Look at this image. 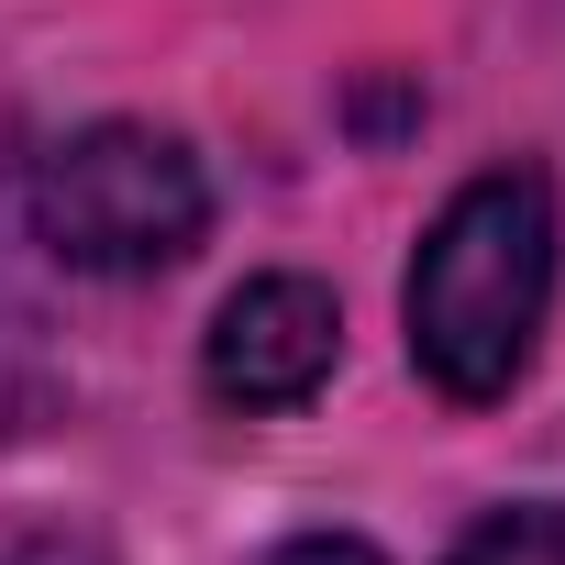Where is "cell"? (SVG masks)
I'll return each instance as SVG.
<instances>
[{"label":"cell","mask_w":565,"mask_h":565,"mask_svg":"<svg viewBox=\"0 0 565 565\" xmlns=\"http://www.w3.org/2000/svg\"><path fill=\"white\" fill-rule=\"evenodd\" d=\"M0 565H111V554H100L89 532H34L23 554H0Z\"/></svg>","instance_id":"cell-6"},{"label":"cell","mask_w":565,"mask_h":565,"mask_svg":"<svg viewBox=\"0 0 565 565\" xmlns=\"http://www.w3.org/2000/svg\"><path fill=\"white\" fill-rule=\"evenodd\" d=\"M344 355V311L322 277H244V289L211 311L200 377L222 411H300Z\"/></svg>","instance_id":"cell-3"},{"label":"cell","mask_w":565,"mask_h":565,"mask_svg":"<svg viewBox=\"0 0 565 565\" xmlns=\"http://www.w3.org/2000/svg\"><path fill=\"white\" fill-rule=\"evenodd\" d=\"M543 311H554V189L532 167H488L444 200V222L411 255L399 289L411 366L466 411L510 399V377L543 344Z\"/></svg>","instance_id":"cell-1"},{"label":"cell","mask_w":565,"mask_h":565,"mask_svg":"<svg viewBox=\"0 0 565 565\" xmlns=\"http://www.w3.org/2000/svg\"><path fill=\"white\" fill-rule=\"evenodd\" d=\"M266 565H388L377 543H355V532H300V543H277Z\"/></svg>","instance_id":"cell-5"},{"label":"cell","mask_w":565,"mask_h":565,"mask_svg":"<svg viewBox=\"0 0 565 565\" xmlns=\"http://www.w3.org/2000/svg\"><path fill=\"white\" fill-rule=\"evenodd\" d=\"M211 233V178L156 122H89L34 167V244L78 277H156Z\"/></svg>","instance_id":"cell-2"},{"label":"cell","mask_w":565,"mask_h":565,"mask_svg":"<svg viewBox=\"0 0 565 565\" xmlns=\"http://www.w3.org/2000/svg\"><path fill=\"white\" fill-rule=\"evenodd\" d=\"M455 565H565V499H532V510H499L455 543Z\"/></svg>","instance_id":"cell-4"}]
</instances>
